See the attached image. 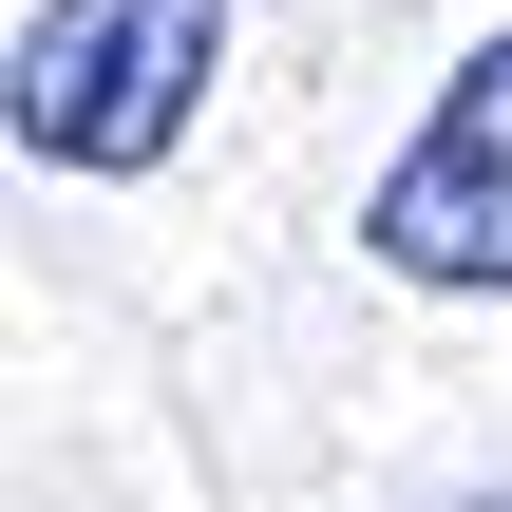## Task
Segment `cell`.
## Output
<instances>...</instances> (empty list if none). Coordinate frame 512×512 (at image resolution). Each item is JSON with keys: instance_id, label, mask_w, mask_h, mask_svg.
Wrapping results in <instances>:
<instances>
[{"instance_id": "6da1fadb", "label": "cell", "mask_w": 512, "mask_h": 512, "mask_svg": "<svg viewBox=\"0 0 512 512\" xmlns=\"http://www.w3.org/2000/svg\"><path fill=\"white\" fill-rule=\"evenodd\" d=\"M209 76H228V0H38V19H19V57H0V114H19V152H38V171L133 190V171H171V152H190Z\"/></svg>"}, {"instance_id": "7a4b0ae2", "label": "cell", "mask_w": 512, "mask_h": 512, "mask_svg": "<svg viewBox=\"0 0 512 512\" xmlns=\"http://www.w3.org/2000/svg\"><path fill=\"white\" fill-rule=\"evenodd\" d=\"M361 247H380V285H418V304H512V19L437 76V114H418L399 171L361 190Z\"/></svg>"}, {"instance_id": "3957f363", "label": "cell", "mask_w": 512, "mask_h": 512, "mask_svg": "<svg viewBox=\"0 0 512 512\" xmlns=\"http://www.w3.org/2000/svg\"><path fill=\"white\" fill-rule=\"evenodd\" d=\"M456 512H512V475H494V494H456Z\"/></svg>"}]
</instances>
